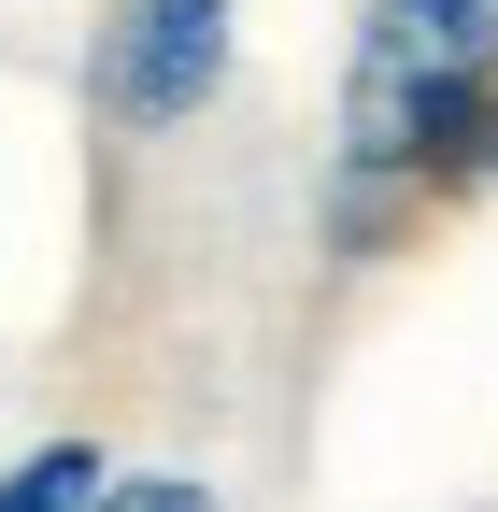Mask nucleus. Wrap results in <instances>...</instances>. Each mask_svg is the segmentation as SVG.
<instances>
[{
  "label": "nucleus",
  "instance_id": "nucleus-5",
  "mask_svg": "<svg viewBox=\"0 0 498 512\" xmlns=\"http://www.w3.org/2000/svg\"><path fill=\"white\" fill-rule=\"evenodd\" d=\"M484 200H498V143H484Z\"/></svg>",
  "mask_w": 498,
  "mask_h": 512
},
{
  "label": "nucleus",
  "instance_id": "nucleus-3",
  "mask_svg": "<svg viewBox=\"0 0 498 512\" xmlns=\"http://www.w3.org/2000/svg\"><path fill=\"white\" fill-rule=\"evenodd\" d=\"M100 512H228V484H200V470H114Z\"/></svg>",
  "mask_w": 498,
  "mask_h": 512
},
{
  "label": "nucleus",
  "instance_id": "nucleus-1",
  "mask_svg": "<svg viewBox=\"0 0 498 512\" xmlns=\"http://www.w3.org/2000/svg\"><path fill=\"white\" fill-rule=\"evenodd\" d=\"M228 57H242V0H100V43H86L100 157H171L228 100Z\"/></svg>",
  "mask_w": 498,
  "mask_h": 512
},
{
  "label": "nucleus",
  "instance_id": "nucleus-2",
  "mask_svg": "<svg viewBox=\"0 0 498 512\" xmlns=\"http://www.w3.org/2000/svg\"><path fill=\"white\" fill-rule=\"evenodd\" d=\"M100 498H114V441H86V427H57L0 470V512H100Z\"/></svg>",
  "mask_w": 498,
  "mask_h": 512
},
{
  "label": "nucleus",
  "instance_id": "nucleus-4",
  "mask_svg": "<svg viewBox=\"0 0 498 512\" xmlns=\"http://www.w3.org/2000/svg\"><path fill=\"white\" fill-rule=\"evenodd\" d=\"M399 15H498V0H399Z\"/></svg>",
  "mask_w": 498,
  "mask_h": 512
}]
</instances>
